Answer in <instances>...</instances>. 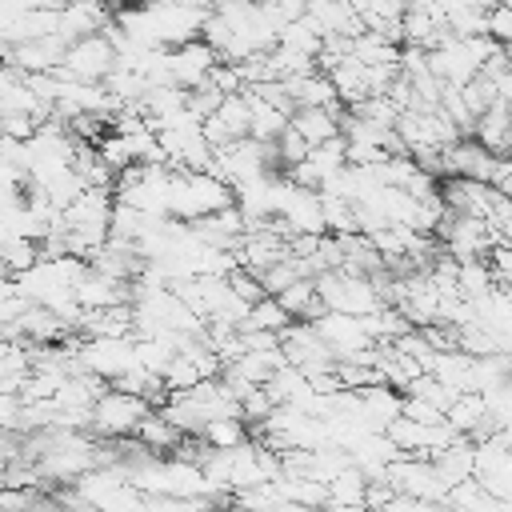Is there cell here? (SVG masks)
I'll use <instances>...</instances> for the list:
<instances>
[{
    "label": "cell",
    "instance_id": "obj_1",
    "mask_svg": "<svg viewBox=\"0 0 512 512\" xmlns=\"http://www.w3.org/2000/svg\"><path fill=\"white\" fill-rule=\"evenodd\" d=\"M208 16H212V8H204V4H144V8H116L112 12L116 28L132 44L160 48V52H172L188 40H200Z\"/></svg>",
    "mask_w": 512,
    "mask_h": 512
},
{
    "label": "cell",
    "instance_id": "obj_2",
    "mask_svg": "<svg viewBox=\"0 0 512 512\" xmlns=\"http://www.w3.org/2000/svg\"><path fill=\"white\" fill-rule=\"evenodd\" d=\"M232 208V188L212 172H172L168 176V220L200 224Z\"/></svg>",
    "mask_w": 512,
    "mask_h": 512
},
{
    "label": "cell",
    "instance_id": "obj_3",
    "mask_svg": "<svg viewBox=\"0 0 512 512\" xmlns=\"http://www.w3.org/2000/svg\"><path fill=\"white\" fill-rule=\"evenodd\" d=\"M316 292H320V304L324 312H340V316H376L380 308H388L384 300V288H380V276H360V272H324L316 276Z\"/></svg>",
    "mask_w": 512,
    "mask_h": 512
},
{
    "label": "cell",
    "instance_id": "obj_4",
    "mask_svg": "<svg viewBox=\"0 0 512 512\" xmlns=\"http://www.w3.org/2000/svg\"><path fill=\"white\" fill-rule=\"evenodd\" d=\"M152 408L120 388H108L96 404H92V436L96 440H136V428L144 424Z\"/></svg>",
    "mask_w": 512,
    "mask_h": 512
},
{
    "label": "cell",
    "instance_id": "obj_5",
    "mask_svg": "<svg viewBox=\"0 0 512 512\" xmlns=\"http://www.w3.org/2000/svg\"><path fill=\"white\" fill-rule=\"evenodd\" d=\"M76 364H80V372H88L112 388L116 380H124L136 368V340H116V336L76 340Z\"/></svg>",
    "mask_w": 512,
    "mask_h": 512
},
{
    "label": "cell",
    "instance_id": "obj_6",
    "mask_svg": "<svg viewBox=\"0 0 512 512\" xmlns=\"http://www.w3.org/2000/svg\"><path fill=\"white\" fill-rule=\"evenodd\" d=\"M60 72L72 76V80H84V84H104L116 72V48H112V40L104 32H96V36H84V40L68 44Z\"/></svg>",
    "mask_w": 512,
    "mask_h": 512
},
{
    "label": "cell",
    "instance_id": "obj_7",
    "mask_svg": "<svg viewBox=\"0 0 512 512\" xmlns=\"http://www.w3.org/2000/svg\"><path fill=\"white\" fill-rule=\"evenodd\" d=\"M216 64H220V56H216V48L204 36L200 40H188V44H180V48L168 52V84L180 88V92H192V88L208 84V76L216 72Z\"/></svg>",
    "mask_w": 512,
    "mask_h": 512
},
{
    "label": "cell",
    "instance_id": "obj_8",
    "mask_svg": "<svg viewBox=\"0 0 512 512\" xmlns=\"http://www.w3.org/2000/svg\"><path fill=\"white\" fill-rule=\"evenodd\" d=\"M284 88H288V104H292V112H300V108H332V112H340V96H336V88H332V80H328L324 72L288 80Z\"/></svg>",
    "mask_w": 512,
    "mask_h": 512
},
{
    "label": "cell",
    "instance_id": "obj_9",
    "mask_svg": "<svg viewBox=\"0 0 512 512\" xmlns=\"http://www.w3.org/2000/svg\"><path fill=\"white\" fill-rule=\"evenodd\" d=\"M472 140H476L480 148H488L492 156H508V148H512V108H508V104H492V108L476 120Z\"/></svg>",
    "mask_w": 512,
    "mask_h": 512
},
{
    "label": "cell",
    "instance_id": "obj_10",
    "mask_svg": "<svg viewBox=\"0 0 512 512\" xmlns=\"http://www.w3.org/2000/svg\"><path fill=\"white\" fill-rule=\"evenodd\" d=\"M340 120H344V112H332V108H300V112H292V128L304 136L308 148L340 140Z\"/></svg>",
    "mask_w": 512,
    "mask_h": 512
},
{
    "label": "cell",
    "instance_id": "obj_11",
    "mask_svg": "<svg viewBox=\"0 0 512 512\" xmlns=\"http://www.w3.org/2000/svg\"><path fill=\"white\" fill-rule=\"evenodd\" d=\"M184 440H188V436H184L168 416H160V412H148L144 424L136 428V444H140L144 452H152V456H176V448H180Z\"/></svg>",
    "mask_w": 512,
    "mask_h": 512
},
{
    "label": "cell",
    "instance_id": "obj_12",
    "mask_svg": "<svg viewBox=\"0 0 512 512\" xmlns=\"http://www.w3.org/2000/svg\"><path fill=\"white\" fill-rule=\"evenodd\" d=\"M296 320L284 312V304L276 300V296H264L252 312H248V320H244V332H268V336H280V332H288Z\"/></svg>",
    "mask_w": 512,
    "mask_h": 512
},
{
    "label": "cell",
    "instance_id": "obj_13",
    "mask_svg": "<svg viewBox=\"0 0 512 512\" xmlns=\"http://www.w3.org/2000/svg\"><path fill=\"white\" fill-rule=\"evenodd\" d=\"M364 496H368V480H364V472H356V468L340 472V476L328 484V508H364Z\"/></svg>",
    "mask_w": 512,
    "mask_h": 512
},
{
    "label": "cell",
    "instance_id": "obj_14",
    "mask_svg": "<svg viewBox=\"0 0 512 512\" xmlns=\"http://www.w3.org/2000/svg\"><path fill=\"white\" fill-rule=\"evenodd\" d=\"M196 440H200V444H208V448H216V452H228V448L248 444V440H252V432H248V424H244V420H216V424H208Z\"/></svg>",
    "mask_w": 512,
    "mask_h": 512
},
{
    "label": "cell",
    "instance_id": "obj_15",
    "mask_svg": "<svg viewBox=\"0 0 512 512\" xmlns=\"http://www.w3.org/2000/svg\"><path fill=\"white\" fill-rule=\"evenodd\" d=\"M28 308H32V304L24 300L20 284L8 280V276H0V336H4V340H8V332L20 324V316H24Z\"/></svg>",
    "mask_w": 512,
    "mask_h": 512
},
{
    "label": "cell",
    "instance_id": "obj_16",
    "mask_svg": "<svg viewBox=\"0 0 512 512\" xmlns=\"http://www.w3.org/2000/svg\"><path fill=\"white\" fill-rule=\"evenodd\" d=\"M228 288L248 304V308H256L268 292H264V284H260V276H252V272H244V268H236L232 276H228Z\"/></svg>",
    "mask_w": 512,
    "mask_h": 512
},
{
    "label": "cell",
    "instance_id": "obj_17",
    "mask_svg": "<svg viewBox=\"0 0 512 512\" xmlns=\"http://www.w3.org/2000/svg\"><path fill=\"white\" fill-rule=\"evenodd\" d=\"M380 512H436V504H424V500H412V496H400L396 492Z\"/></svg>",
    "mask_w": 512,
    "mask_h": 512
}]
</instances>
